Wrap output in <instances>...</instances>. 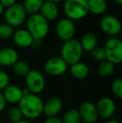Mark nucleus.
Returning a JSON list of instances; mask_svg holds the SVG:
<instances>
[{"label": "nucleus", "mask_w": 122, "mask_h": 123, "mask_svg": "<svg viewBox=\"0 0 122 123\" xmlns=\"http://www.w3.org/2000/svg\"><path fill=\"white\" fill-rule=\"evenodd\" d=\"M18 105L23 117L29 120L36 119L43 114L44 101L38 95L30 93L23 96Z\"/></svg>", "instance_id": "f257e3e1"}, {"label": "nucleus", "mask_w": 122, "mask_h": 123, "mask_svg": "<svg viewBox=\"0 0 122 123\" xmlns=\"http://www.w3.org/2000/svg\"><path fill=\"white\" fill-rule=\"evenodd\" d=\"M82 55L83 49L79 40L72 39L64 42L60 49V57L68 65H72L80 61Z\"/></svg>", "instance_id": "f03ea898"}, {"label": "nucleus", "mask_w": 122, "mask_h": 123, "mask_svg": "<svg viewBox=\"0 0 122 123\" xmlns=\"http://www.w3.org/2000/svg\"><path fill=\"white\" fill-rule=\"evenodd\" d=\"M64 12L67 18L75 21L80 20L89 13L87 0H65Z\"/></svg>", "instance_id": "7ed1b4c3"}, {"label": "nucleus", "mask_w": 122, "mask_h": 123, "mask_svg": "<svg viewBox=\"0 0 122 123\" xmlns=\"http://www.w3.org/2000/svg\"><path fill=\"white\" fill-rule=\"evenodd\" d=\"M27 29L34 39L42 40L49 33V21L39 13L32 14L29 17L27 21Z\"/></svg>", "instance_id": "20e7f679"}, {"label": "nucleus", "mask_w": 122, "mask_h": 123, "mask_svg": "<svg viewBox=\"0 0 122 123\" xmlns=\"http://www.w3.org/2000/svg\"><path fill=\"white\" fill-rule=\"evenodd\" d=\"M3 13L6 24L13 28L23 25L27 17V13L25 12L23 5L17 3L6 8Z\"/></svg>", "instance_id": "39448f33"}, {"label": "nucleus", "mask_w": 122, "mask_h": 123, "mask_svg": "<svg viewBox=\"0 0 122 123\" xmlns=\"http://www.w3.org/2000/svg\"><path fill=\"white\" fill-rule=\"evenodd\" d=\"M106 60L115 65L121 64L122 61V42L120 39L113 37L105 42L104 46Z\"/></svg>", "instance_id": "423d86ee"}, {"label": "nucleus", "mask_w": 122, "mask_h": 123, "mask_svg": "<svg viewBox=\"0 0 122 123\" xmlns=\"http://www.w3.org/2000/svg\"><path fill=\"white\" fill-rule=\"evenodd\" d=\"M25 85L31 94L38 95L45 88V79L40 71L30 70L28 74L25 76Z\"/></svg>", "instance_id": "0eeeda50"}, {"label": "nucleus", "mask_w": 122, "mask_h": 123, "mask_svg": "<svg viewBox=\"0 0 122 123\" xmlns=\"http://www.w3.org/2000/svg\"><path fill=\"white\" fill-rule=\"evenodd\" d=\"M102 32L111 38L116 37L121 32V23L117 17L114 15H106L99 23Z\"/></svg>", "instance_id": "6e6552de"}, {"label": "nucleus", "mask_w": 122, "mask_h": 123, "mask_svg": "<svg viewBox=\"0 0 122 123\" xmlns=\"http://www.w3.org/2000/svg\"><path fill=\"white\" fill-rule=\"evenodd\" d=\"M75 30L76 29L74 21L67 18L59 20L55 27V32L58 38L64 42L74 39Z\"/></svg>", "instance_id": "1a4fd4ad"}, {"label": "nucleus", "mask_w": 122, "mask_h": 123, "mask_svg": "<svg viewBox=\"0 0 122 123\" xmlns=\"http://www.w3.org/2000/svg\"><path fill=\"white\" fill-rule=\"evenodd\" d=\"M95 106L98 116L102 119L110 120L116 112V103L112 98L108 96L99 99Z\"/></svg>", "instance_id": "9d476101"}, {"label": "nucleus", "mask_w": 122, "mask_h": 123, "mask_svg": "<svg viewBox=\"0 0 122 123\" xmlns=\"http://www.w3.org/2000/svg\"><path fill=\"white\" fill-rule=\"evenodd\" d=\"M68 65L61 59V57H52L44 63V70L51 76L62 75L67 71Z\"/></svg>", "instance_id": "9b49d317"}, {"label": "nucleus", "mask_w": 122, "mask_h": 123, "mask_svg": "<svg viewBox=\"0 0 122 123\" xmlns=\"http://www.w3.org/2000/svg\"><path fill=\"white\" fill-rule=\"evenodd\" d=\"M78 111L80 113V119L85 123H94L99 118L95 105L91 101H85L81 103Z\"/></svg>", "instance_id": "f8f14e48"}, {"label": "nucleus", "mask_w": 122, "mask_h": 123, "mask_svg": "<svg viewBox=\"0 0 122 123\" xmlns=\"http://www.w3.org/2000/svg\"><path fill=\"white\" fill-rule=\"evenodd\" d=\"M63 108V102L59 97H50L45 102H44L43 113H44L48 117H57V115L61 111Z\"/></svg>", "instance_id": "ddd939ff"}, {"label": "nucleus", "mask_w": 122, "mask_h": 123, "mask_svg": "<svg viewBox=\"0 0 122 123\" xmlns=\"http://www.w3.org/2000/svg\"><path fill=\"white\" fill-rule=\"evenodd\" d=\"M2 93L7 103L12 104V105L18 104L23 96L22 93V88L14 85H8L2 91Z\"/></svg>", "instance_id": "4468645a"}, {"label": "nucleus", "mask_w": 122, "mask_h": 123, "mask_svg": "<svg viewBox=\"0 0 122 123\" xmlns=\"http://www.w3.org/2000/svg\"><path fill=\"white\" fill-rule=\"evenodd\" d=\"M13 42L16 45L21 48H28L30 47L34 38L31 34L28 31L27 29H19L13 32Z\"/></svg>", "instance_id": "2eb2a0df"}, {"label": "nucleus", "mask_w": 122, "mask_h": 123, "mask_svg": "<svg viewBox=\"0 0 122 123\" xmlns=\"http://www.w3.org/2000/svg\"><path fill=\"white\" fill-rule=\"evenodd\" d=\"M18 60V54L13 48H3L0 49V65L13 66Z\"/></svg>", "instance_id": "dca6fc26"}, {"label": "nucleus", "mask_w": 122, "mask_h": 123, "mask_svg": "<svg viewBox=\"0 0 122 123\" xmlns=\"http://www.w3.org/2000/svg\"><path fill=\"white\" fill-rule=\"evenodd\" d=\"M39 13L47 21H54L59 17V9L56 3L44 1L40 8Z\"/></svg>", "instance_id": "f3484780"}, {"label": "nucleus", "mask_w": 122, "mask_h": 123, "mask_svg": "<svg viewBox=\"0 0 122 123\" xmlns=\"http://www.w3.org/2000/svg\"><path fill=\"white\" fill-rule=\"evenodd\" d=\"M70 73L75 79L84 80L88 77L90 74V68L85 63L79 61L70 65Z\"/></svg>", "instance_id": "a211bd4d"}, {"label": "nucleus", "mask_w": 122, "mask_h": 123, "mask_svg": "<svg viewBox=\"0 0 122 123\" xmlns=\"http://www.w3.org/2000/svg\"><path fill=\"white\" fill-rule=\"evenodd\" d=\"M79 41H80L83 51L90 52L97 46L98 38L94 33L86 32L81 37V39Z\"/></svg>", "instance_id": "6ab92c4d"}, {"label": "nucleus", "mask_w": 122, "mask_h": 123, "mask_svg": "<svg viewBox=\"0 0 122 123\" xmlns=\"http://www.w3.org/2000/svg\"><path fill=\"white\" fill-rule=\"evenodd\" d=\"M89 13L94 15H100L107 9L106 0H87Z\"/></svg>", "instance_id": "aec40b11"}, {"label": "nucleus", "mask_w": 122, "mask_h": 123, "mask_svg": "<svg viewBox=\"0 0 122 123\" xmlns=\"http://www.w3.org/2000/svg\"><path fill=\"white\" fill-rule=\"evenodd\" d=\"M44 0H24L23 5L27 14H35L39 13Z\"/></svg>", "instance_id": "412c9836"}, {"label": "nucleus", "mask_w": 122, "mask_h": 123, "mask_svg": "<svg viewBox=\"0 0 122 123\" xmlns=\"http://www.w3.org/2000/svg\"><path fill=\"white\" fill-rule=\"evenodd\" d=\"M98 74L101 77H109L113 74L115 71V65L108 60H104L100 62L97 68Z\"/></svg>", "instance_id": "4be33fe9"}, {"label": "nucleus", "mask_w": 122, "mask_h": 123, "mask_svg": "<svg viewBox=\"0 0 122 123\" xmlns=\"http://www.w3.org/2000/svg\"><path fill=\"white\" fill-rule=\"evenodd\" d=\"M81 119L77 109H70L63 116V123H80Z\"/></svg>", "instance_id": "5701e85b"}, {"label": "nucleus", "mask_w": 122, "mask_h": 123, "mask_svg": "<svg viewBox=\"0 0 122 123\" xmlns=\"http://www.w3.org/2000/svg\"><path fill=\"white\" fill-rule=\"evenodd\" d=\"M14 73L19 77H25L30 71L29 65L28 63L23 60H18L14 65H13Z\"/></svg>", "instance_id": "b1692460"}, {"label": "nucleus", "mask_w": 122, "mask_h": 123, "mask_svg": "<svg viewBox=\"0 0 122 123\" xmlns=\"http://www.w3.org/2000/svg\"><path fill=\"white\" fill-rule=\"evenodd\" d=\"M7 117L11 123H14L23 120V115L21 113V111L17 105H13L8 109L7 111Z\"/></svg>", "instance_id": "393cba45"}, {"label": "nucleus", "mask_w": 122, "mask_h": 123, "mask_svg": "<svg viewBox=\"0 0 122 123\" xmlns=\"http://www.w3.org/2000/svg\"><path fill=\"white\" fill-rule=\"evenodd\" d=\"M14 29L8 24H0V39L6 40L13 36Z\"/></svg>", "instance_id": "a878e982"}, {"label": "nucleus", "mask_w": 122, "mask_h": 123, "mask_svg": "<svg viewBox=\"0 0 122 123\" xmlns=\"http://www.w3.org/2000/svg\"><path fill=\"white\" fill-rule=\"evenodd\" d=\"M90 55H91V58L95 61L102 62L106 60L105 51L104 49V47L96 46L94 49L90 51Z\"/></svg>", "instance_id": "bb28decb"}, {"label": "nucleus", "mask_w": 122, "mask_h": 123, "mask_svg": "<svg viewBox=\"0 0 122 123\" xmlns=\"http://www.w3.org/2000/svg\"><path fill=\"white\" fill-rule=\"evenodd\" d=\"M111 91L112 93L117 98H122V79L121 78H117L112 82L111 85Z\"/></svg>", "instance_id": "cd10ccee"}, {"label": "nucleus", "mask_w": 122, "mask_h": 123, "mask_svg": "<svg viewBox=\"0 0 122 123\" xmlns=\"http://www.w3.org/2000/svg\"><path fill=\"white\" fill-rule=\"evenodd\" d=\"M9 85V76L5 71L0 70V92Z\"/></svg>", "instance_id": "c85d7f7f"}, {"label": "nucleus", "mask_w": 122, "mask_h": 123, "mask_svg": "<svg viewBox=\"0 0 122 123\" xmlns=\"http://www.w3.org/2000/svg\"><path fill=\"white\" fill-rule=\"evenodd\" d=\"M17 0H0L2 6L3 7V8H8L9 7H11L12 5L16 3Z\"/></svg>", "instance_id": "c756f323"}, {"label": "nucleus", "mask_w": 122, "mask_h": 123, "mask_svg": "<svg viewBox=\"0 0 122 123\" xmlns=\"http://www.w3.org/2000/svg\"><path fill=\"white\" fill-rule=\"evenodd\" d=\"M43 123H63L62 119L58 117H47V119L44 120Z\"/></svg>", "instance_id": "7c9ffc66"}, {"label": "nucleus", "mask_w": 122, "mask_h": 123, "mask_svg": "<svg viewBox=\"0 0 122 123\" xmlns=\"http://www.w3.org/2000/svg\"><path fill=\"white\" fill-rule=\"evenodd\" d=\"M6 105H7V102H6V100H5L4 97H3V93L0 92V113L4 110Z\"/></svg>", "instance_id": "2f4dec72"}, {"label": "nucleus", "mask_w": 122, "mask_h": 123, "mask_svg": "<svg viewBox=\"0 0 122 123\" xmlns=\"http://www.w3.org/2000/svg\"><path fill=\"white\" fill-rule=\"evenodd\" d=\"M42 44H43V42L41 39H34V40H33V42H32V44H31V47H33L35 49H38L42 46Z\"/></svg>", "instance_id": "473e14b6"}, {"label": "nucleus", "mask_w": 122, "mask_h": 123, "mask_svg": "<svg viewBox=\"0 0 122 123\" xmlns=\"http://www.w3.org/2000/svg\"><path fill=\"white\" fill-rule=\"evenodd\" d=\"M45 2H50V3H57L59 2H61L62 0H44Z\"/></svg>", "instance_id": "72a5a7b5"}, {"label": "nucleus", "mask_w": 122, "mask_h": 123, "mask_svg": "<svg viewBox=\"0 0 122 123\" xmlns=\"http://www.w3.org/2000/svg\"><path fill=\"white\" fill-rule=\"evenodd\" d=\"M3 13H4V8H3V7L2 6L1 3H0V16H1Z\"/></svg>", "instance_id": "f704fd0d"}, {"label": "nucleus", "mask_w": 122, "mask_h": 123, "mask_svg": "<svg viewBox=\"0 0 122 123\" xmlns=\"http://www.w3.org/2000/svg\"><path fill=\"white\" fill-rule=\"evenodd\" d=\"M105 123H120V122L116 120H108L107 122H105Z\"/></svg>", "instance_id": "c9c22d12"}, {"label": "nucleus", "mask_w": 122, "mask_h": 123, "mask_svg": "<svg viewBox=\"0 0 122 123\" xmlns=\"http://www.w3.org/2000/svg\"><path fill=\"white\" fill-rule=\"evenodd\" d=\"M14 123H31L29 121H27V120H21V121H18L17 122H14Z\"/></svg>", "instance_id": "e433bc0d"}, {"label": "nucleus", "mask_w": 122, "mask_h": 123, "mask_svg": "<svg viewBox=\"0 0 122 123\" xmlns=\"http://www.w3.org/2000/svg\"><path fill=\"white\" fill-rule=\"evenodd\" d=\"M116 1V3H117L118 4H121L122 3V0H115Z\"/></svg>", "instance_id": "4c0bfd02"}, {"label": "nucleus", "mask_w": 122, "mask_h": 123, "mask_svg": "<svg viewBox=\"0 0 122 123\" xmlns=\"http://www.w3.org/2000/svg\"><path fill=\"white\" fill-rule=\"evenodd\" d=\"M0 123H2V122H0Z\"/></svg>", "instance_id": "58836bf2"}]
</instances>
